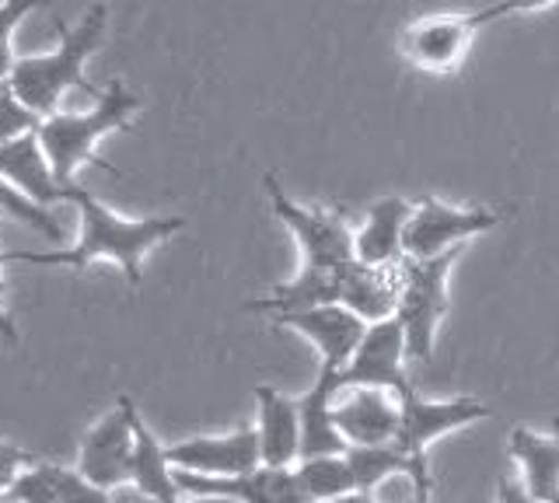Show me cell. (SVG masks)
<instances>
[{
    "label": "cell",
    "instance_id": "1",
    "mask_svg": "<svg viewBox=\"0 0 559 503\" xmlns=\"http://www.w3.org/2000/svg\"><path fill=\"white\" fill-rule=\"evenodd\" d=\"M67 203L78 211V224H81L74 249L4 252V263L67 266V270H87L92 263H116L122 270V276H127L130 290H140V280H144V259L162 245V241L175 238L186 228L182 217H136V220L122 217L81 185H70Z\"/></svg>",
    "mask_w": 559,
    "mask_h": 503
},
{
    "label": "cell",
    "instance_id": "2",
    "mask_svg": "<svg viewBox=\"0 0 559 503\" xmlns=\"http://www.w3.org/2000/svg\"><path fill=\"white\" fill-rule=\"evenodd\" d=\"M105 32H109V8H105L102 0H95V4L84 11V19L78 25H63L57 19L60 46L52 49V53L17 57L14 71L8 77V88L43 119L57 112L60 98L70 88H81L98 98V88L87 84L84 77V63L92 60L95 49L105 43Z\"/></svg>",
    "mask_w": 559,
    "mask_h": 503
},
{
    "label": "cell",
    "instance_id": "3",
    "mask_svg": "<svg viewBox=\"0 0 559 503\" xmlns=\"http://www.w3.org/2000/svg\"><path fill=\"white\" fill-rule=\"evenodd\" d=\"M140 112V95H133L122 81H109V88L98 92V106L87 112H52L39 123V144L52 165V176L63 185H74V176L84 165L119 171L98 158V144L116 130H127Z\"/></svg>",
    "mask_w": 559,
    "mask_h": 503
},
{
    "label": "cell",
    "instance_id": "4",
    "mask_svg": "<svg viewBox=\"0 0 559 503\" xmlns=\"http://www.w3.org/2000/svg\"><path fill=\"white\" fill-rule=\"evenodd\" d=\"M459 263V252L441 259H406L402 263V294L395 322L406 333L409 363H427L433 357L437 328L451 311V270Z\"/></svg>",
    "mask_w": 559,
    "mask_h": 503
},
{
    "label": "cell",
    "instance_id": "5",
    "mask_svg": "<svg viewBox=\"0 0 559 503\" xmlns=\"http://www.w3.org/2000/svg\"><path fill=\"white\" fill-rule=\"evenodd\" d=\"M262 189H266L273 214L294 235L297 249H301V263L340 270L354 259V228H349L340 211H329V206H305V203L290 200L284 193V185L276 182L273 171L262 176Z\"/></svg>",
    "mask_w": 559,
    "mask_h": 503
},
{
    "label": "cell",
    "instance_id": "6",
    "mask_svg": "<svg viewBox=\"0 0 559 503\" xmlns=\"http://www.w3.org/2000/svg\"><path fill=\"white\" fill-rule=\"evenodd\" d=\"M133 412H136L133 395L122 392L116 398V409L105 412L102 420L81 438L78 472L105 493L133 482V458H136Z\"/></svg>",
    "mask_w": 559,
    "mask_h": 503
},
{
    "label": "cell",
    "instance_id": "7",
    "mask_svg": "<svg viewBox=\"0 0 559 503\" xmlns=\"http://www.w3.org/2000/svg\"><path fill=\"white\" fill-rule=\"evenodd\" d=\"M500 220L503 217L486 206H448L427 196L413 203L406 224V259H441L448 252H459V245L493 231Z\"/></svg>",
    "mask_w": 559,
    "mask_h": 503
},
{
    "label": "cell",
    "instance_id": "8",
    "mask_svg": "<svg viewBox=\"0 0 559 503\" xmlns=\"http://www.w3.org/2000/svg\"><path fill=\"white\" fill-rule=\"evenodd\" d=\"M336 385L340 392L378 388V392H392L395 398H406L413 392L406 333H402V325L395 319L367 325L357 354L349 357V363L336 374Z\"/></svg>",
    "mask_w": 559,
    "mask_h": 503
},
{
    "label": "cell",
    "instance_id": "9",
    "mask_svg": "<svg viewBox=\"0 0 559 503\" xmlns=\"http://www.w3.org/2000/svg\"><path fill=\"white\" fill-rule=\"evenodd\" d=\"M489 22L486 8L465 11V14H433V19H419L402 28V57H406L416 71L427 74H451L462 67L472 39Z\"/></svg>",
    "mask_w": 559,
    "mask_h": 503
},
{
    "label": "cell",
    "instance_id": "10",
    "mask_svg": "<svg viewBox=\"0 0 559 503\" xmlns=\"http://www.w3.org/2000/svg\"><path fill=\"white\" fill-rule=\"evenodd\" d=\"M399 433H395V447L406 458L427 455V447L433 441L448 438L451 430L472 427L479 420L493 416V406H486L476 395H459V398H424L416 388L399 398Z\"/></svg>",
    "mask_w": 559,
    "mask_h": 503
},
{
    "label": "cell",
    "instance_id": "11",
    "mask_svg": "<svg viewBox=\"0 0 559 503\" xmlns=\"http://www.w3.org/2000/svg\"><path fill=\"white\" fill-rule=\"evenodd\" d=\"M168 462L175 472L192 476H245L262 465L255 427H238L231 433H203L168 444Z\"/></svg>",
    "mask_w": 559,
    "mask_h": 503
},
{
    "label": "cell",
    "instance_id": "12",
    "mask_svg": "<svg viewBox=\"0 0 559 503\" xmlns=\"http://www.w3.org/2000/svg\"><path fill=\"white\" fill-rule=\"evenodd\" d=\"M280 328H294L297 336H305L314 350H319V368L329 371H343L349 357L357 354V346L367 333V322L354 315L343 304H322V308H308V311H294V315H280L273 319Z\"/></svg>",
    "mask_w": 559,
    "mask_h": 503
},
{
    "label": "cell",
    "instance_id": "13",
    "mask_svg": "<svg viewBox=\"0 0 559 503\" xmlns=\"http://www.w3.org/2000/svg\"><path fill=\"white\" fill-rule=\"evenodd\" d=\"M186 496H231L241 503H308L294 468L259 465L245 476H192L175 472Z\"/></svg>",
    "mask_w": 559,
    "mask_h": 503
},
{
    "label": "cell",
    "instance_id": "14",
    "mask_svg": "<svg viewBox=\"0 0 559 503\" xmlns=\"http://www.w3.org/2000/svg\"><path fill=\"white\" fill-rule=\"evenodd\" d=\"M399 416V398L378 388H346V395L332 406V420L349 447L395 444Z\"/></svg>",
    "mask_w": 559,
    "mask_h": 503
},
{
    "label": "cell",
    "instance_id": "15",
    "mask_svg": "<svg viewBox=\"0 0 559 503\" xmlns=\"http://www.w3.org/2000/svg\"><path fill=\"white\" fill-rule=\"evenodd\" d=\"M255 438L262 465L294 468L301 462V412L297 398L284 395L273 385L255 388Z\"/></svg>",
    "mask_w": 559,
    "mask_h": 503
},
{
    "label": "cell",
    "instance_id": "16",
    "mask_svg": "<svg viewBox=\"0 0 559 503\" xmlns=\"http://www.w3.org/2000/svg\"><path fill=\"white\" fill-rule=\"evenodd\" d=\"M413 203L402 196H384L367 211L354 231V259L378 270H395L406 263V224Z\"/></svg>",
    "mask_w": 559,
    "mask_h": 503
},
{
    "label": "cell",
    "instance_id": "17",
    "mask_svg": "<svg viewBox=\"0 0 559 503\" xmlns=\"http://www.w3.org/2000/svg\"><path fill=\"white\" fill-rule=\"evenodd\" d=\"M399 294H402V266L378 270L360 263V259H349L346 266H340V304L360 315L367 325L395 319Z\"/></svg>",
    "mask_w": 559,
    "mask_h": 503
},
{
    "label": "cell",
    "instance_id": "18",
    "mask_svg": "<svg viewBox=\"0 0 559 503\" xmlns=\"http://www.w3.org/2000/svg\"><path fill=\"white\" fill-rule=\"evenodd\" d=\"M0 179H8L14 189H22L28 200L43 206L67 203V193H70V185H63L52 176V165L39 144V130L0 147Z\"/></svg>",
    "mask_w": 559,
    "mask_h": 503
},
{
    "label": "cell",
    "instance_id": "19",
    "mask_svg": "<svg viewBox=\"0 0 559 503\" xmlns=\"http://www.w3.org/2000/svg\"><path fill=\"white\" fill-rule=\"evenodd\" d=\"M336 371L319 368L314 385L297 398V412H301V458H322V455H346V438L332 420V406H336Z\"/></svg>",
    "mask_w": 559,
    "mask_h": 503
},
{
    "label": "cell",
    "instance_id": "20",
    "mask_svg": "<svg viewBox=\"0 0 559 503\" xmlns=\"http://www.w3.org/2000/svg\"><path fill=\"white\" fill-rule=\"evenodd\" d=\"M322 304H340V270L301 263L294 280L273 287L266 298L249 301L245 311L280 319V315H294V311H308V308H322Z\"/></svg>",
    "mask_w": 559,
    "mask_h": 503
},
{
    "label": "cell",
    "instance_id": "21",
    "mask_svg": "<svg viewBox=\"0 0 559 503\" xmlns=\"http://www.w3.org/2000/svg\"><path fill=\"white\" fill-rule=\"evenodd\" d=\"M511 458L521 468V482L538 503H559V438L535 433L528 427H511L507 433Z\"/></svg>",
    "mask_w": 559,
    "mask_h": 503
},
{
    "label": "cell",
    "instance_id": "22",
    "mask_svg": "<svg viewBox=\"0 0 559 503\" xmlns=\"http://www.w3.org/2000/svg\"><path fill=\"white\" fill-rule=\"evenodd\" d=\"M133 430H136V458H133V486L140 496L151 503H182L179 479L168 462V444L157 441V433L144 423L140 409L133 412Z\"/></svg>",
    "mask_w": 559,
    "mask_h": 503
},
{
    "label": "cell",
    "instance_id": "23",
    "mask_svg": "<svg viewBox=\"0 0 559 503\" xmlns=\"http://www.w3.org/2000/svg\"><path fill=\"white\" fill-rule=\"evenodd\" d=\"M297 486L308 503H332L346 493H354V472H349L346 455H322V458H301L294 465Z\"/></svg>",
    "mask_w": 559,
    "mask_h": 503
},
{
    "label": "cell",
    "instance_id": "24",
    "mask_svg": "<svg viewBox=\"0 0 559 503\" xmlns=\"http://www.w3.org/2000/svg\"><path fill=\"white\" fill-rule=\"evenodd\" d=\"M354 486L364 493H374L381 482L392 476H409V458L395 444H371V447H346Z\"/></svg>",
    "mask_w": 559,
    "mask_h": 503
},
{
    "label": "cell",
    "instance_id": "25",
    "mask_svg": "<svg viewBox=\"0 0 559 503\" xmlns=\"http://www.w3.org/2000/svg\"><path fill=\"white\" fill-rule=\"evenodd\" d=\"M0 214L17 220V224H25V228L43 235L46 241H63V228H60L57 214H52V206L28 200L22 189H14L8 179H0Z\"/></svg>",
    "mask_w": 559,
    "mask_h": 503
},
{
    "label": "cell",
    "instance_id": "26",
    "mask_svg": "<svg viewBox=\"0 0 559 503\" xmlns=\"http://www.w3.org/2000/svg\"><path fill=\"white\" fill-rule=\"evenodd\" d=\"M49 0H0V81H8L14 71V28L35 8H46Z\"/></svg>",
    "mask_w": 559,
    "mask_h": 503
},
{
    "label": "cell",
    "instance_id": "27",
    "mask_svg": "<svg viewBox=\"0 0 559 503\" xmlns=\"http://www.w3.org/2000/svg\"><path fill=\"white\" fill-rule=\"evenodd\" d=\"M39 123H43V116H35L4 81V88H0V147L17 141V136H25V133H35Z\"/></svg>",
    "mask_w": 559,
    "mask_h": 503
},
{
    "label": "cell",
    "instance_id": "28",
    "mask_svg": "<svg viewBox=\"0 0 559 503\" xmlns=\"http://www.w3.org/2000/svg\"><path fill=\"white\" fill-rule=\"evenodd\" d=\"M8 500L11 503H63L57 482H52V476H49L46 458H39L32 468H25L22 479L11 486Z\"/></svg>",
    "mask_w": 559,
    "mask_h": 503
},
{
    "label": "cell",
    "instance_id": "29",
    "mask_svg": "<svg viewBox=\"0 0 559 503\" xmlns=\"http://www.w3.org/2000/svg\"><path fill=\"white\" fill-rule=\"evenodd\" d=\"M49 465V476L57 482V490L63 496V503H116L112 493L98 490V486L87 482L78 468H67V465H57V462H46Z\"/></svg>",
    "mask_w": 559,
    "mask_h": 503
},
{
    "label": "cell",
    "instance_id": "30",
    "mask_svg": "<svg viewBox=\"0 0 559 503\" xmlns=\"http://www.w3.org/2000/svg\"><path fill=\"white\" fill-rule=\"evenodd\" d=\"M35 462H39V455L14 441H0V496L11 493V486L22 479L25 468H32Z\"/></svg>",
    "mask_w": 559,
    "mask_h": 503
},
{
    "label": "cell",
    "instance_id": "31",
    "mask_svg": "<svg viewBox=\"0 0 559 503\" xmlns=\"http://www.w3.org/2000/svg\"><path fill=\"white\" fill-rule=\"evenodd\" d=\"M559 0H497V4H489L486 14L489 22H500V19H511V14H535V11H549L556 8Z\"/></svg>",
    "mask_w": 559,
    "mask_h": 503
},
{
    "label": "cell",
    "instance_id": "32",
    "mask_svg": "<svg viewBox=\"0 0 559 503\" xmlns=\"http://www.w3.org/2000/svg\"><path fill=\"white\" fill-rule=\"evenodd\" d=\"M409 482H413V503H433V479L427 455L409 458Z\"/></svg>",
    "mask_w": 559,
    "mask_h": 503
},
{
    "label": "cell",
    "instance_id": "33",
    "mask_svg": "<svg viewBox=\"0 0 559 503\" xmlns=\"http://www.w3.org/2000/svg\"><path fill=\"white\" fill-rule=\"evenodd\" d=\"M0 266H4V252H0ZM0 339L8 346H17V328L8 315V284H4V273H0Z\"/></svg>",
    "mask_w": 559,
    "mask_h": 503
},
{
    "label": "cell",
    "instance_id": "34",
    "mask_svg": "<svg viewBox=\"0 0 559 503\" xmlns=\"http://www.w3.org/2000/svg\"><path fill=\"white\" fill-rule=\"evenodd\" d=\"M497 503H538L528 490H524V482L511 479V476H503L497 482Z\"/></svg>",
    "mask_w": 559,
    "mask_h": 503
},
{
    "label": "cell",
    "instance_id": "35",
    "mask_svg": "<svg viewBox=\"0 0 559 503\" xmlns=\"http://www.w3.org/2000/svg\"><path fill=\"white\" fill-rule=\"evenodd\" d=\"M332 503H381L374 493H364V490H354V493H346L340 500H332Z\"/></svg>",
    "mask_w": 559,
    "mask_h": 503
},
{
    "label": "cell",
    "instance_id": "36",
    "mask_svg": "<svg viewBox=\"0 0 559 503\" xmlns=\"http://www.w3.org/2000/svg\"><path fill=\"white\" fill-rule=\"evenodd\" d=\"M182 503H241V500H231V496H189Z\"/></svg>",
    "mask_w": 559,
    "mask_h": 503
},
{
    "label": "cell",
    "instance_id": "37",
    "mask_svg": "<svg viewBox=\"0 0 559 503\" xmlns=\"http://www.w3.org/2000/svg\"><path fill=\"white\" fill-rule=\"evenodd\" d=\"M4 500H8V496H0V503H4Z\"/></svg>",
    "mask_w": 559,
    "mask_h": 503
},
{
    "label": "cell",
    "instance_id": "38",
    "mask_svg": "<svg viewBox=\"0 0 559 503\" xmlns=\"http://www.w3.org/2000/svg\"><path fill=\"white\" fill-rule=\"evenodd\" d=\"M0 88H4V81H0Z\"/></svg>",
    "mask_w": 559,
    "mask_h": 503
}]
</instances>
